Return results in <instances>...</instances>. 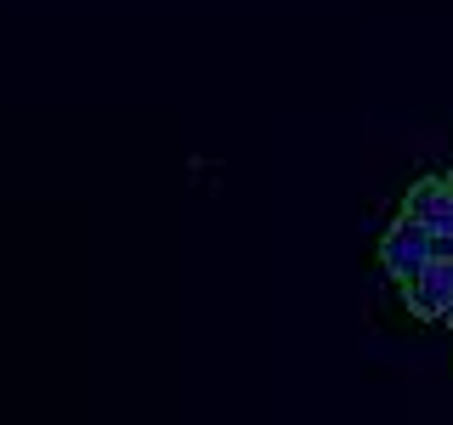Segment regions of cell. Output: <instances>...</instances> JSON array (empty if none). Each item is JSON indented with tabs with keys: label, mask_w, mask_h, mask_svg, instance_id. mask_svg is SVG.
Returning <instances> with one entry per match:
<instances>
[{
	"label": "cell",
	"mask_w": 453,
	"mask_h": 425,
	"mask_svg": "<svg viewBox=\"0 0 453 425\" xmlns=\"http://www.w3.org/2000/svg\"><path fill=\"white\" fill-rule=\"evenodd\" d=\"M380 255H386L396 290L408 295V306L453 335V165L408 193Z\"/></svg>",
	"instance_id": "cell-1"
}]
</instances>
